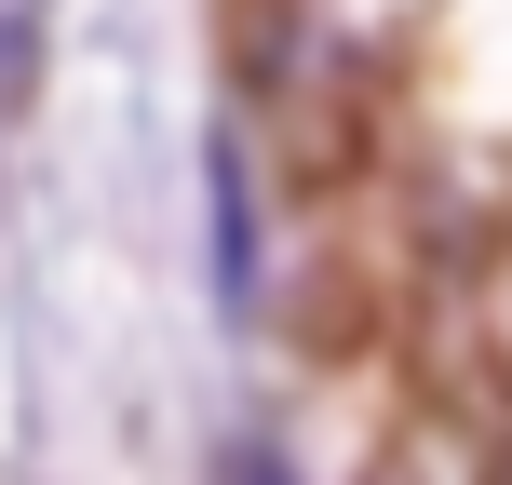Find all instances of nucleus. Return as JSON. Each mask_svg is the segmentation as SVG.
Here are the masks:
<instances>
[{"instance_id":"obj_3","label":"nucleus","mask_w":512,"mask_h":485,"mask_svg":"<svg viewBox=\"0 0 512 485\" xmlns=\"http://www.w3.org/2000/svg\"><path fill=\"white\" fill-rule=\"evenodd\" d=\"M41 27H54V0H0V108L41 81Z\"/></svg>"},{"instance_id":"obj_5","label":"nucleus","mask_w":512,"mask_h":485,"mask_svg":"<svg viewBox=\"0 0 512 485\" xmlns=\"http://www.w3.org/2000/svg\"><path fill=\"white\" fill-rule=\"evenodd\" d=\"M499 485H512V445H499Z\"/></svg>"},{"instance_id":"obj_2","label":"nucleus","mask_w":512,"mask_h":485,"mask_svg":"<svg viewBox=\"0 0 512 485\" xmlns=\"http://www.w3.org/2000/svg\"><path fill=\"white\" fill-rule=\"evenodd\" d=\"M216 283H230V310L256 297V189H243V135H216Z\"/></svg>"},{"instance_id":"obj_4","label":"nucleus","mask_w":512,"mask_h":485,"mask_svg":"<svg viewBox=\"0 0 512 485\" xmlns=\"http://www.w3.org/2000/svg\"><path fill=\"white\" fill-rule=\"evenodd\" d=\"M216 485H297V472H283L270 445H230V472H216Z\"/></svg>"},{"instance_id":"obj_1","label":"nucleus","mask_w":512,"mask_h":485,"mask_svg":"<svg viewBox=\"0 0 512 485\" xmlns=\"http://www.w3.org/2000/svg\"><path fill=\"white\" fill-rule=\"evenodd\" d=\"M364 485H499V459H486V445H472L445 405H418L405 432H391V459L364 472Z\"/></svg>"}]
</instances>
